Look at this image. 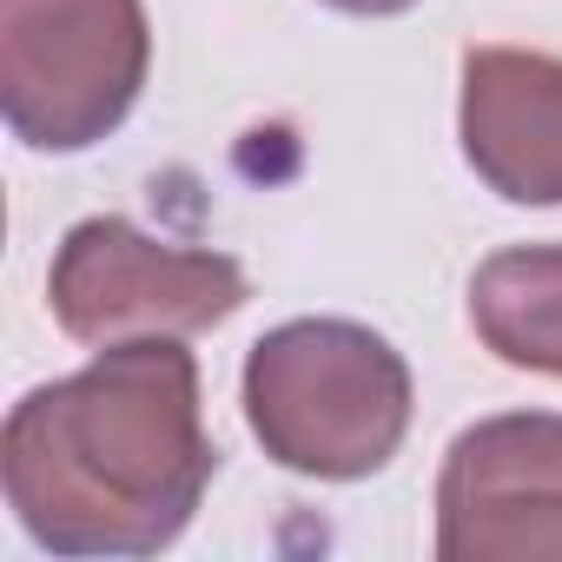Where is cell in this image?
Instances as JSON below:
<instances>
[{"label": "cell", "mask_w": 562, "mask_h": 562, "mask_svg": "<svg viewBox=\"0 0 562 562\" xmlns=\"http://www.w3.org/2000/svg\"><path fill=\"white\" fill-rule=\"evenodd\" d=\"M325 8H338V14H404L417 0H325Z\"/></svg>", "instance_id": "cell-8"}, {"label": "cell", "mask_w": 562, "mask_h": 562, "mask_svg": "<svg viewBox=\"0 0 562 562\" xmlns=\"http://www.w3.org/2000/svg\"><path fill=\"white\" fill-rule=\"evenodd\" d=\"M146 67L139 0H0V113L34 153L100 146L133 113Z\"/></svg>", "instance_id": "cell-3"}, {"label": "cell", "mask_w": 562, "mask_h": 562, "mask_svg": "<svg viewBox=\"0 0 562 562\" xmlns=\"http://www.w3.org/2000/svg\"><path fill=\"white\" fill-rule=\"evenodd\" d=\"M443 562H562V417L503 411L470 424L437 476Z\"/></svg>", "instance_id": "cell-5"}, {"label": "cell", "mask_w": 562, "mask_h": 562, "mask_svg": "<svg viewBox=\"0 0 562 562\" xmlns=\"http://www.w3.org/2000/svg\"><path fill=\"white\" fill-rule=\"evenodd\" d=\"M470 325L509 371L562 378V245H503L470 278Z\"/></svg>", "instance_id": "cell-7"}, {"label": "cell", "mask_w": 562, "mask_h": 562, "mask_svg": "<svg viewBox=\"0 0 562 562\" xmlns=\"http://www.w3.org/2000/svg\"><path fill=\"white\" fill-rule=\"evenodd\" d=\"M245 424L299 476H378L411 430V364L371 325L292 318L245 358Z\"/></svg>", "instance_id": "cell-2"}, {"label": "cell", "mask_w": 562, "mask_h": 562, "mask_svg": "<svg viewBox=\"0 0 562 562\" xmlns=\"http://www.w3.org/2000/svg\"><path fill=\"white\" fill-rule=\"evenodd\" d=\"M212 470L199 364L179 338L106 345L87 371L27 391L0 430L8 509L54 555H159Z\"/></svg>", "instance_id": "cell-1"}, {"label": "cell", "mask_w": 562, "mask_h": 562, "mask_svg": "<svg viewBox=\"0 0 562 562\" xmlns=\"http://www.w3.org/2000/svg\"><path fill=\"white\" fill-rule=\"evenodd\" d=\"M47 299L67 338L106 351L133 338H192L225 325L251 299V278L225 251L166 245L133 218L106 212V218H80L60 238Z\"/></svg>", "instance_id": "cell-4"}, {"label": "cell", "mask_w": 562, "mask_h": 562, "mask_svg": "<svg viewBox=\"0 0 562 562\" xmlns=\"http://www.w3.org/2000/svg\"><path fill=\"white\" fill-rule=\"evenodd\" d=\"M463 159L509 205H562V60L536 47L463 54Z\"/></svg>", "instance_id": "cell-6"}]
</instances>
